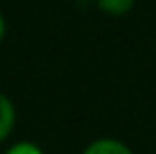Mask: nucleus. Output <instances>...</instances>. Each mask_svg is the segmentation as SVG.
<instances>
[{"instance_id":"1","label":"nucleus","mask_w":156,"mask_h":154,"mask_svg":"<svg viewBox=\"0 0 156 154\" xmlns=\"http://www.w3.org/2000/svg\"><path fill=\"white\" fill-rule=\"evenodd\" d=\"M82 154H136L125 141L115 138V136H102V138L90 141L84 147Z\"/></svg>"},{"instance_id":"4","label":"nucleus","mask_w":156,"mask_h":154,"mask_svg":"<svg viewBox=\"0 0 156 154\" xmlns=\"http://www.w3.org/2000/svg\"><path fill=\"white\" fill-rule=\"evenodd\" d=\"M5 154H43V150L32 141H18L14 145H9Z\"/></svg>"},{"instance_id":"5","label":"nucleus","mask_w":156,"mask_h":154,"mask_svg":"<svg viewBox=\"0 0 156 154\" xmlns=\"http://www.w3.org/2000/svg\"><path fill=\"white\" fill-rule=\"evenodd\" d=\"M5 36H7V18H5V14L0 12V43L5 41Z\"/></svg>"},{"instance_id":"3","label":"nucleus","mask_w":156,"mask_h":154,"mask_svg":"<svg viewBox=\"0 0 156 154\" xmlns=\"http://www.w3.org/2000/svg\"><path fill=\"white\" fill-rule=\"evenodd\" d=\"M95 7H98L104 16L120 18V16H127L133 7H136V0H95Z\"/></svg>"},{"instance_id":"2","label":"nucleus","mask_w":156,"mask_h":154,"mask_svg":"<svg viewBox=\"0 0 156 154\" xmlns=\"http://www.w3.org/2000/svg\"><path fill=\"white\" fill-rule=\"evenodd\" d=\"M16 120H18L16 104L12 102V98H9V95L0 93V145H2V143L14 134Z\"/></svg>"}]
</instances>
